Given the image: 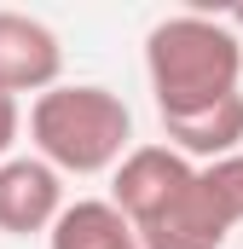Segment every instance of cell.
Wrapping results in <instances>:
<instances>
[{
	"label": "cell",
	"instance_id": "obj_1",
	"mask_svg": "<svg viewBox=\"0 0 243 249\" xmlns=\"http://www.w3.org/2000/svg\"><path fill=\"white\" fill-rule=\"evenodd\" d=\"M145 75L156 93V116H197L232 99L243 81V41L226 18L180 12L145 35Z\"/></svg>",
	"mask_w": 243,
	"mask_h": 249
},
{
	"label": "cell",
	"instance_id": "obj_2",
	"mask_svg": "<svg viewBox=\"0 0 243 249\" xmlns=\"http://www.w3.org/2000/svg\"><path fill=\"white\" fill-rule=\"evenodd\" d=\"M29 139L52 174H104L133 151V110L93 81L47 87L29 105Z\"/></svg>",
	"mask_w": 243,
	"mask_h": 249
},
{
	"label": "cell",
	"instance_id": "obj_3",
	"mask_svg": "<svg viewBox=\"0 0 243 249\" xmlns=\"http://www.w3.org/2000/svg\"><path fill=\"white\" fill-rule=\"evenodd\" d=\"M191 180H197V168L185 162L180 151H168V145H133V151L116 162L110 209L139 232V226H151V220H156V214H162Z\"/></svg>",
	"mask_w": 243,
	"mask_h": 249
},
{
	"label": "cell",
	"instance_id": "obj_4",
	"mask_svg": "<svg viewBox=\"0 0 243 249\" xmlns=\"http://www.w3.org/2000/svg\"><path fill=\"white\" fill-rule=\"evenodd\" d=\"M58 70H64V47L58 35L29 18V12H0V93L17 99V93H47L58 87Z\"/></svg>",
	"mask_w": 243,
	"mask_h": 249
},
{
	"label": "cell",
	"instance_id": "obj_5",
	"mask_svg": "<svg viewBox=\"0 0 243 249\" xmlns=\"http://www.w3.org/2000/svg\"><path fill=\"white\" fill-rule=\"evenodd\" d=\"M58 214H64V174H52L41 157L0 162V232H12V238L52 232Z\"/></svg>",
	"mask_w": 243,
	"mask_h": 249
},
{
	"label": "cell",
	"instance_id": "obj_6",
	"mask_svg": "<svg viewBox=\"0 0 243 249\" xmlns=\"http://www.w3.org/2000/svg\"><path fill=\"white\" fill-rule=\"evenodd\" d=\"M226 238H232V214L208 197L203 180H191L151 226H139V249H220Z\"/></svg>",
	"mask_w": 243,
	"mask_h": 249
},
{
	"label": "cell",
	"instance_id": "obj_7",
	"mask_svg": "<svg viewBox=\"0 0 243 249\" xmlns=\"http://www.w3.org/2000/svg\"><path fill=\"white\" fill-rule=\"evenodd\" d=\"M168 151H180L185 162H220V157H238L243 151V93L220 99L214 110H197V116H168L162 122Z\"/></svg>",
	"mask_w": 243,
	"mask_h": 249
},
{
	"label": "cell",
	"instance_id": "obj_8",
	"mask_svg": "<svg viewBox=\"0 0 243 249\" xmlns=\"http://www.w3.org/2000/svg\"><path fill=\"white\" fill-rule=\"evenodd\" d=\"M47 244L52 249H139V232L104 197H81V203H64V214L52 220Z\"/></svg>",
	"mask_w": 243,
	"mask_h": 249
},
{
	"label": "cell",
	"instance_id": "obj_9",
	"mask_svg": "<svg viewBox=\"0 0 243 249\" xmlns=\"http://www.w3.org/2000/svg\"><path fill=\"white\" fill-rule=\"evenodd\" d=\"M197 180H203L208 197L232 214V226H243V151H238V157H220V162H203Z\"/></svg>",
	"mask_w": 243,
	"mask_h": 249
},
{
	"label": "cell",
	"instance_id": "obj_10",
	"mask_svg": "<svg viewBox=\"0 0 243 249\" xmlns=\"http://www.w3.org/2000/svg\"><path fill=\"white\" fill-rule=\"evenodd\" d=\"M17 133H23V110H17V99L0 93V162H6V151L17 145Z\"/></svg>",
	"mask_w": 243,
	"mask_h": 249
},
{
	"label": "cell",
	"instance_id": "obj_11",
	"mask_svg": "<svg viewBox=\"0 0 243 249\" xmlns=\"http://www.w3.org/2000/svg\"><path fill=\"white\" fill-rule=\"evenodd\" d=\"M226 23H232V35H238V41H243V6H238V12H232V18H226Z\"/></svg>",
	"mask_w": 243,
	"mask_h": 249
}]
</instances>
